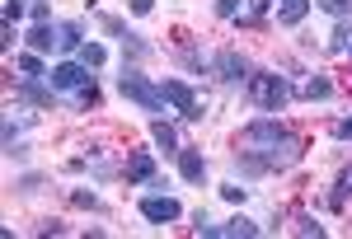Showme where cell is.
Here are the masks:
<instances>
[{
	"mask_svg": "<svg viewBox=\"0 0 352 239\" xmlns=\"http://www.w3.org/2000/svg\"><path fill=\"white\" fill-rule=\"evenodd\" d=\"M179 174H184L188 183H202V179H207V159H202V150H179Z\"/></svg>",
	"mask_w": 352,
	"mask_h": 239,
	"instance_id": "8",
	"label": "cell"
},
{
	"mask_svg": "<svg viewBox=\"0 0 352 239\" xmlns=\"http://www.w3.org/2000/svg\"><path fill=\"white\" fill-rule=\"evenodd\" d=\"M197 235L202 239H235V235H258V225L254 220H244V216H235V220H226V225H197Z\"/></svg>",
	"mask_w": 352,
	"mask_h": 239,
	"instance_id": "6",
	"label": "cell"
},
{
	"mask_svg": "<svg viewBox=\"0 0 352 239\" xmlns=\"http://www.w3.org/2000/svg\"><path fill=\"white\" fill-rule=\"evenodd\" d=\"M141 216L151 220V225H169V220H179L184 207L174 202V197H160V192H151V197H141Z\"/></svg>",
	"mask_w": 352,
	"mask_h": 239,
	"instance_id": "5",
	"label": "cell"
},
{
	"mask_svg": "<svg viewBox=\"0 0 352 239\" xmlns=\"http://www.w3.org/2000/svg\"><path fill=\"white\" fill-rule=\"evenodd\" d=\"M305 14H310V0H277V24L296 28Z\"/></svg>",
	"mask_w": 352,
	"mask_h": 239,
	"instance_id": "9",
	"label": "cell"
},
{
	"mask_svg": "<svg viewBox=\"0 0 352 239\" xmlns=\"http://www.w3.org/2000/svg\"><path fill=\"white\" fill-rule=\"evenodd\" d=\"M315 5H320L324 14H333V19H348L352 14V0H315Z\"/></svg>",
	"mask_w": 352,
	"mask_h": 239,
	"instance_id": "17",
	"label": "cell"
},
{
	"mask_svg": "<svg viewBox=\"0 0 352 239\" xmlns=\"http://www.w3.org/2000/svg\"><path fill=\"white\" fill-rule=\"evenodd\" d=\"M348 187H352V169H348Z\"/></svg>",
	"mask_w": 352,
	"mask_h": 239,
	"instance_id": "26",
	"label": "cell"
},
{
	"mask_svg": "<svg viewBox=\"0 0 352 239\" xmlns=\"http://www.w3.org/2000/svg\"><path fill=\"white\" fill-rule=\"evenodd\" d=\"M300 94H305V99H329V94H333V84H329L324 76H315V80H305V89H300Z\"/></svg>",
	"mask_w": 352,
	"mask_h": 239,
	"instance_id": "15",
	"label": "cell"
},
{
	"mask_svg": "<svg viewBox=\"0 0 352 239\" xmlns=\"http://www.w3.org/2000/svg\"><path fill=\"white\" fill-rule=\"evenodd\" d=\"M240 14V0H217V19H235Z\"/></svg>",
	"mask_w": 352,
	"mask_h": 239,
	"instance_id": "20",
	"label": "cell"
},
{
	"mask_svg": "<svg viewBox=\"0 0 352 239\" xmlns=\"http://www.w3.org/2000/svg\"><path fill=\"white\" fill-rule=\"evenodd\" d=\"M348 52H352V33H348Z\"/></svg>",
	"mask_w": 352,
	"mask_h": 239,
	"instance_id": "25",
	"label": "cell"
},
{
	"mask_svg": "<svg viewBox=\"0 0 352 239\" xmlns=\"http://www.w3.org/2000/svg\"><path fill=\"white\" fill-rule=\"evenodd\" d=\"M333 136H338V141H352V117H343V122L333 127Z\"/></svg>",
	"mask_w": 352,
	"mask_h": 239,
	"instance_id": "22",
	"label": "cell"
},
{
	"mask_svg": "<svg viewBox=\"0 0 352 239\" xmlns=\"http://www.w3.org/2000/svg\"><path fill=\"white\" fill-rule=\"evenodd\" d=\"M151 136H155V146H164V155H179V136L169 122H151Z\"/></svg>",
	"mask_w": 352,
	"mask_h": 239,
	"instance_id": "14",
	"label": "cell"
},
{
	"mask_svg": "<svg viewBox=\"0 0 352 239\" xmlns=\"http://www.w3.org/2000/svg\"><path fill=\"white\" fill-rule=\"evenodd\" d=\"M127 183H155V159L151 155H132L127 159Z\"/></svg>",
	"mask_w": 352,
	"mask_h": 239,
	"instance_id": "11",
	"label": "cell"
},
{
	"mask_svg": "<svg viewBox=\"0 0 352 239\" xmlns=\"http://www.w3.org/2000/svg\"><path fill=\"white\" fill-rule=\"evenodd\" d=\"M296 235H315V239H320V235H324V225H315V220H300Z\"/></svg>",
	"mask_w": 352,
	"mask_h": 239,
	"instance_id": "21",
	"label": "cell"
},
{
	"mask_svg": "<svg viewBox=\"0 0 352 239\" xmlns=\"http://www.w3.org/2000/svg\"><path fill=\"white\" fill-rule=\"evenodd\" d=\"M244 94L263 108V113H282V108L292 104V84H287L282 76H268V71H258V76L244 80Z\"/></svg>",
	"mask_w": 352,
	"mask_h": 239,
	"instance_id": "1",
	"label": "cell"
},
{
	"mask_svg": "<svg viewBox=\"0 0 352 239\" xmlns=\"http://www.w3.org/2000/svg\"><path fill=\"white\" fill-rule=\"evenodd\" d=\"M268 5L272 0H249V14H268Z\"/></svg>",
	"mask_w": 352,
	"mask_h": 239,
	"instance_id": "24",
	"label": "cell"
},
{
	"mask_svg": "<svg viewBox=\"0 0 352 239\" xmlns=\"http://www.w3.org/2000/svg\"><path fill=\"white\" fill-rule=\"evenodd\" d=\"M127 5H132V14H151L155 10V0H127Z\"/></svg>",
	"mask_w": 352,
	"mask_h": 239,
	"instance_id": "23",
	"label": "cell"
},
{
	"mask_svg": "<svg viewBox=\"0 0 352 239\" xmlns=\"http://www.w3.org/2000/svg\"><path fill=\"white\" fill-rule=\"evenodd\" d=\"M0 14H5V24H14V19H24V0H5V10H0Z\"/></svg>",
	"mask_w": 352,
	"mask_h": 239,
	"instance_id": "19",
	"label": "cell"
},
{
	"mask_svg": "<svg viewBox=\"0 0 352 239\" xmlns=\"http://www.w3.org/2000/svg\"><path fill=\"white\" fill-rule=\"evenodd\" d=\"M56 47H61V52H80L85 47L80 24H56Z\"/></svg>",
	"mask_w": 352,
	"mask_h": 239,
	"instance_id": "12",
	"label": "cell"
},
{
	"mask_svg": "<svg viewBox=\"0 0 352 239\" xmlns=\"http://www.w3.org/2000/svg\"><path fill=\"white\" fill-rule=\"evenodd\" d=\"M89 71H94V66H85V61H61V66L47 71V80H52V89H76V94H80V89L94 84Z\"/></svg>",
	"mask_w": 352,
	"mask_h": 239,
	"instance_id": "4",
	"label": "cell"
},
{
	"mask_svg": "<svg viewBox=\"0 0 352 239\" xmlns=\"http://www.w3.org/2000/svg\"><path fill=\"white\" fill-rule=\"evenodd\" d=\"M160 89H164V104L174 108L179 117H188V122H197V117H202V99L192 94L188 80H160Z\"/></svg>",
	"mask_w": 352,
	"mask_h": 239,
	"instance_id": "3",
	"label": "cell"
},
{
	"mask_svg": "<svg viewBox=\"0 0 352 239\" xmlns=\"http://www.w3.org/2000/svg\"><path fill=\"white\" fill-rule=\"evenodd\" d=\"M217 76L226 80V84H240V80H249V66H244L240 52H221L217 56Z\"/></svg>",
	"mask_w": 352,
	"mask_h": 239,
	"instance_id": "7",
	"label": "cell"
},
{
	"mask_svg": "<svg viewBox=\"0 0 352 239\" xmlns=\"http://www.w3.org/2000/svg\"><path fill=\"white\" fill-rule=\"evenodd\" d=\"M80 61H85V66H94V71H99V66L109 61V52H104L99 43H85V47H80Z\"/></svg>",
	"mask_w": 352,
	"mask_h": 239,
	"instance_id": "16",
	"label": "cell"
},
{
	"mask_svg": "<svg viewBox=\"0 0 352 239\" xmlns=\"http://www.w3.org/2000/svg\"><path fill=\"white\" fill-rule=\"evenodd\" d=\"M118 89L132 99V104H141L146 113H164V89L160 84H151L146 76H136V71H127V76L118 80Z\"/></svg>",
	"mask_w": 352,
	"mask_h": 239,
	"instance_id": "2",
	"label": "cell"
},
{
	"mask_svg": "<svg viewBox=\"0 0 352 239\" xmlns=\"http://www.w3.org/2000/svg\"><path fill=\"white\" fill-rule=\"evenodd\" d=\"M19 71H24V76H28V80H38V76H47V71H43V61H38V56H33V52H24V56H19Z\"/></svg>",
	"mask_w": 352,
	"mask_h": 239,
	"instance_id": "18",
	"label": "cell"
},
{
	"mask_svg": "<svg viewBox=\"0 0 352 239\" xmlns=\"http://www.w3.org/2000/svg\"><path fill=\"white\" fill-rule=\"evenodd\" d=\"M28 47H33V52H52V47H56V28H52V24H33V33H28Z\"/></svg>",
	"mask_w": 352,
	"mask_h": 239,
	"instance_id": "13",
	"label": "cell"
},
{
	"mask_svg": "<svg viewBox=\"0 0 352 239\" xmlns=\"http://www.w3.org/2000/svg\"><path fill=\"white\" fill-rule=\"evenodd\" d=\"M14 99H24V104H38V108H52V89H43L38 80H28V76H24V84L14 89Z\"/></svg>",
	"mask_w": 352,
	"mask_h": 239,
	"instance_id": "10",
	"label": "cell"
}]
</instances>
